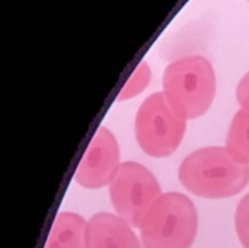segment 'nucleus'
Masks as SVG:
<instances>
[{"mask_svg":"<svg viewBox=\"0 0 249 248\" xmlns=\"http://www.w3.org/2000/svg\"><path fill=\"white\" fill-rule=\"evenodd\" d=\"M179 181L190 193L206 199H225L240 193L249 183V163L224 147L200 148L179 166Z\"/></svg>","mask_w":249,"mask_h":248,"instance_id":"obj_1","label":"nucleus"},{"mask_svg":"<svg viewBox=\"0 0 249 248\" xmlns=\"http://www.w3.org/2000/svg\"><path fill=\"white\" fill-rule=\"evenodd\" d=\"M215 71L203 56L172 61L163 75V93L178 114L193 120L209 111L215 97Z\"/></svg>","mask_w":249,"mask_h":248,"instance_id":"obj_2","label":"nucleus"},{"mask_svg":"<svg viewBox=\"0 0 249 248\" xmlns=\"http://www.w3.org/2000/svg\"><path fill=\"white\" fill-rule=\"evenodd\" d=\"M198 215L193 200L182 193H164L148 210L142 226L145 248H191Z\"/></svg>","mask_w":249,"mask_h":248,"instance_id":"obj_3","label":"nucleus"},{"mask_svg":"<svg viewBox=\"0 0 249 248\" xmlns=\"http://www.w3.org/2000/svg\"><path fill=\"white\" fill-rule=\"evenodd\" d=\"M187 120L172 108L164 93H154L141 105L136 115V139L151 157L173 154L185 134Z\"/></svg>","mask_w":249,"mask_h":248,"instance_id":"obj_4","label":"nucleus"},{"mask_svg":"<svg viewBox=\"0 0 249 248\" xmlns=\"http://www.w3.org/2000/svg\"><path fill=\"white\" fill-rule=\"evenodd\" d=\"M109 194L117 214L131 228L141 229L148 210L161 196V189L145 166L124 162L112 178Z\"/></svg>","mask_w":249,"mask_h":248,"instance_id":"obj_5","label":"nucleus"},{"mask_svg":"<svg viewBox=\"0 0 249 248\" xmlns=\"http://www.w3.org/2000/svg\"><path fill=\"white\" fill-rule=\"evenodd\" d=\"M120 168V147L109 129H97L82 160L79 162L75 181L89 190H97L110 184Z\"/></svg>","mask_w":249,"mask_h":248,"instance_id":"obj_6","label":"nucleus"},{"mask_svg":"<svg viewBox=\"0 0 249 248\" xmlns=\"http://www.w3.org/2000/svg\"><path fill=\"white\" fill-rule=\"evenodd\" d=\"M87 248H142L130 224L120 215L99 212L87 226Z\"/></svg>","mask_w":249,"mask_h":248,"instance_id":"obj_7","label":"nucleus"},{"mask_svg":"<svg viewBox=\"0 0 249 248\" xmlns=\"http://www.w3.org/2000/svg\"><path fill=\"white\" fill-rule=\"evenodd\" d=\"M87 226L88 223L79 214H58L45 248H87Z\"/></svg>","mask_w":249,"mask_h":248,"instance_id":"obj_8","label":"nucleus"},{"mask_svg":"<svg viewBox=\"0 0 249 248\" xmlns=\"http://www.w3.org/2000/svg\"><path fill=\"white\" fill-rule=\"evenodd\" d=\"M225 148L239 160L249 163V111L240 109L236 112L227 134Z\"/></svg>","mask_w":249,"mask_h":248,"instance_id":"obj_9","label":"nucleus"},{"mask_svg":"<svg viewBox=\"0 0 249 248\" xmlns=\"http://www.w3.org/2000/svg\"><path fill=\"white\" fill-rule=\"evenodd\" d=\"M149 79H151V69L145 61H142L136 67L131 76L128 78V81L125 82V85L123 87L121 93L118 96V102H123V100H127V99H131L134 96L141 95L149 84Z\"/></svg>","mask_w":249,"mask_h":248,"instance_id":"obj_10","label":"nucleus"},{"mask_svg":"<svg viewBox=\"0 0 249 248\" xmlns=\"http://www.w3.org/2000/svg\"><path fill=\"white\" fill-rule=\"evenodd\" d=\"M234 226L243 248H249V194H246L237 205L234 214Z\"/></svg>","mask_w":249,"mask_h":248,"instance_id":"obj_11","label":"nucleus"},{"mask_svg":"<svg viewBox=\"0 0 249 248\" xmlns=\"http://www.w3.org/2000/svg\"><path fill=\"white\" fill-rule=\"evenodd\" d=\"M236 97L242 109L249 111V72L240 79L237 90H236Z\"/></svg>","mask_w":249,"mask_h":248,"instance_id":"obj_12","label":"nucleus"}]
</instances>
